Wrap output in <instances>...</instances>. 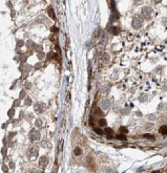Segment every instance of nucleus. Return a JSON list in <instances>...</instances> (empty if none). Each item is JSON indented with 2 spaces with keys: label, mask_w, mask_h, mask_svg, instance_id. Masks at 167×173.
Instances as JSON below:
<instances>
[{
  "label": "nucleus",
  "mask_w": 167,
  "mask_h": 173,
  "mask_svg": "<svg viewBox=\"0 0 167 173\" xmlns=\"http://www.w3.org/2000/svg\"><path fill=\"white\" fill-rule=\"evenodd\" d=\"M142 14H143V16H144L145 18L148 19V18L151 16V10L149 7H144V9L142 10Z\"/></svg>",
  "instance_id": "f257e3e1"
},
{
  "label": "nucleus",
  "mask_w": 167,
  "mask_h": 173,
  "mask_svg": "<svg viewBox=\"0 0 167 173\" xmlns=\"http://www.w3.org/2000/svg\"><path fill=\"white\" fill-rule=\"evenodd\" d=\"M132 24H134V27H136V29H139V27L141 26V24H142V20L137 17V18H135V19H134V22H132Z\"/></svg>",
  "instance_id": "f03ea898"
},
{
  "label": "nucleus",
  "mask_w": 167,
  "mask_h": 173,
  "mask_svg": "<svg viewBox=\"0 0 167 173\" xmlns=\"http://www.w3.org/2000/svg\"><path fill=\"white\" fill-rule=\"evenodd\" d=\"M39 137V134L37 131H32L31 132V140H36V139H38Z\"/></svg>",
  "instance_id": "7ed1b4c3"
},
{
  "label": "nucleus",
  "mask_w": 167,
  "mask_h": 173,
  "mask_svg": "<svg viewBox=\"0 0 167 173\" xmlns=\"http://www.w3.org/2000/svg\"><path fill=\"white\" fill-rule=\"evenodd\" d=\"M105 132L108 134L109 137H112V134H113V130H112V129H108V128H107V129L105 130Z\"/></svg>",
  "instance_id": "20e7f679"
},
{
  "label": "nucleus",
  "mask_w": 167,
  "mask_h": 173,
  "mask_svg": "<svg viewBox=\"0 0 167 173\" xmlns=\"http://www.w3.org/2000/svg\"><path fill=\"white\" fill-rule=\"evenodd\" d=\"M75 154H77V155H79V154H81V150H80V148H77V149H75Z\"/></svg>",
  "instance_id": "39448f33"
},
{
  "label": "nucleus",
  "mask_w": 167,
  "mask_h": 173,
  "mask_svg": "<svg viewBox=\"0 0 167 173\" xmlns=\"http://www.w3.org/2000/svg\"><path fill=\"white\" fill-rule=\"evenodd\" d=\"M161 131L163 132V134H166V126H163V127L161 128Z\"/></svg>",
  "instance_id": "423d86ee"
},
{
  "label": "nucleus",
  "mask_w": 167,
  "mask_h": 173,
  "mask_svg": "<svg viewBox=\"0 0 167 173\" xmlns=\"http://www.w3.org/2000/svg\"><path fill=\"white\" fill-rule=\"evenodd\" d=\"M96 132H97V133H99V134H102L103 133V131L100 130V129H96Z\"/></svg>",
  "instance_id": "0eeeda50"
},
{
  "label": "nucleus",
  "mask_w": 167,
  "mask_h": 173,
  "mask_svg": "<svg viewBox=\"0 0 167 173\" xmlns=\"http://www.w3.org/2000/svg\"><path fill=\"white\" fill-rule=\"evenodd\" d=\"M119 139H121V140H124V139H125V137H124V135H119Z\"/></svg>",
  "instance_id": "6e6552de"
},
{
  "label": "nucleus",
  "mask_w": 167,
  "mask_h": 173,
  "mask_svg": "<svg viewBox=\"0 0 167 173\" xmlns=\"http://www.w3.org/2000/svg\"><path fill=\"white\" fill-rule=\"evenodd\" d=\"M137 1H140V0H137Z\"/></svg>",
  "instance_id": "1a4fd4ad"
}]
</instances>
